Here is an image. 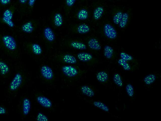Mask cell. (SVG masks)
I'll return each instance as SVG.
<instances>
[{"label":"cell","mask_w":161,"mask_h":121,"mask_svg":"<svg viewBox=\"0 0 161 121\" xmlns=\"http://www.w3.org/2000/svg\"><path fill=\"white\" fill-rule=\"evenodd\" d=\"M76 0H65L66 7L68 9L72 7L74 5Z\"/></svg>","instance_id":"cell-34"},{"label":"cell","mask_w":161,"mask_h":121,"mask_svg":"<svg viewBox=\"0 0 161 121\" xmlns=\"http://www.w3.org/2000/svg\"><path fill=\"white\" fill-rule=\"evenodd\" d=\"M11 0H0V4L2 6H5L9 4Z\"/></svg>","instance_id":"cell-36"},{"label":"cell","mask_w":161,"mask_h":121,"mask_svg":"<svg viewBox=\"0 0 161 121\" xmlns=\"http://www.w3.org/2000/svg\"><path fill=\"white\" fill-rule=\"evenodd\" d=\"M43 35L45 39L49 42H53L56 39L55 33L49 27H46L43 30Z\"/></svg>","instance_id":"cell-13"},{"label":"cell","mask_w":161,"mask_h":121,"mask_svg":"<svg viewBox=\"0 0 161 121\" xmlns=\"http://www.w3.org/2000/svg\"><path fill=\"white\" fill-rule=\"evenodd\" d=\"M77 59L80 61L84 63H88L92 60L93 58V55L90 53L84 52H80L76 55Z\"/></svg>","instance_id":"cell-14"},{"label":"cell","mask_w":161,"mask_h":121,"mask_svg":"<svg viewBox=\"0 0 161 121\" xmlns=\"http://www.w3.org/2000/svg\"><path fill=\"white\" fill-rule=\"evenodd\" d=\"M35 119L38 121H48L49 120L47 116L41 112H39L37 114Z\"/></svg>","instance_id":"cell-29"},{"label":"cell","mask_w":161,"mask_h":121,"mask_svg":"<svg viewBox=\"0 0 161 121\" xmlns=\"http://www.w3.org/2000/svg\"><path fill=\"white\" fill-rule=\"evenodd\" d=\"M68 46L71 48L79 50H84L87 49L86 45L84 43L77 40H71L68 42Z\"/></svg>","instance_id":"cell-15"},{"label":"cell","mask_w":161,"mask_h":121,"mask_svg":"<svg viewBox=\"0 0 161 121\" xmlns=\"http://www.w3.org/2000/svg\"><path fill=\"white\" fill-rule=\"evenodd\" d=\"M40 72L42 78L48 82H51L54 80L55 74L52 68L50 66L44 64L40 68Z\"/></svg>","instance_id":"cell-7"},{"label":"cell","mask_w":161,"mask_h":121,"mask_svg":"<svg viewBox=\"0 0 161 121\" xmlns=\"http://www.w3.org/2000/svg\"><path fill=\"white\" fill-rule=\"evenodd\" d=\"M104 9L101 6L95 8L93 13L94 19L96 20L99 19L104 12Z\"/></svg>","instance_id":"cell-23"},{"label":"cell","mask_w":161,"mask_h":121,"mask_svg":"<svg viewBox=\"0 0 161 121\" xmlns=\"http://www.w3.org/2000/svg\"><path fill=\"white\" fill-rule=\"evenodd\" d=\"M123 14V13L121 12H118L115 14L113 19V21L115 24H119L122 18Z\"/></svg>","instance_id":"cell-31"},{"label":"cell","mask_w":161,"mask_h":121,"mask_svg":"<svg viewBox=\"0 0 161 121\" xmlns=\"http://www.w3.org/2000/svg\"><path fill=\"white\" fill-rule=\"evenodd\" d=\"M9 114L8 108L5 105L0 104V116H7Z\"/></svg>","instance_id":"cell-32"},{"label":"cell","mask_w":161,"mask_h":121,"mask_svg":"<svg viewBox=\"0 0 161 121\" xmlns=\"http://www.w3.org/2000/svg\"><path fill=\"white\" fill-rule=\"evenodd\" d=\"M118 62L125 71H129L131 70V67L127 62L121 58L118 60Z\"/></svg>","instance_id":"cell-28"},{"label":"cell","mask_w":161,"mask_h":121,"mask_svg":"<svg viewBox=\"0 0 161 121\" xmlns=\"http://www.w3.org/2000/svg\"><path fill=\"white\" fill-rule=\"evenodd\" d=\"M129 18V15L127 13L123 14L122 19L119 23L120 27L121 28H123L126 26Z\"/></svg>","instance_id":"cell-27"},{"label":"cell","mask_w":161,"mask_h":121,"mask_svg":"<svg viewBox=\"0 0 161 121\" xmlns=\"http://www.w3.org/2000/svg\"><path fill=\"white\" fill-rule=\"evenodd\" d=\"M28 75L22 65H16L13 74L8 81L6 95L10 99L15 98L27 83Z\"/></svg>","instance_id":"cell-1"},{"label":"cell","mask_w":161,"mask_h":121,"mask_svg":"<svg viewBox=\"0 0 161 121\" xmlns=\"http://www.w3.org/2000/svg\"><path fill=\"white\" fill-rule=\"evenodd\" d=\"M57 59L59 62L69 65H75L77 63V58L72 54L65 53L57 56Z\"/></svg>","instance_id":"cell-9"},{"label":"cell","mask_w":161,"mask_h":121,"mask_svg":"<svg viewBox=\"0 0 161 121\" xmlns=\"http://www.w3.org/2000/svg\"><path fill=\"white\" fill-rule=\"evenodd\" d=\"M12 65L5 59L0 58V81L8 82L10 80L13 71Z\"/></svg>","instance_id":"cell-3"},{"label":"cell","mask_w":161,"mask_h":121,"mask_svg":"<svg viewBox=\"0 0 161 121\" xmlns=\"http://www.w3.org/2000/svg\"><path fill=\"white\" fill-rule=\"evenodd\" d=\"M113 49L110 46L107 45L104 48V55L107 59H111L113 55Z\"/></svg>","instance_id":"cell-25"},{"label":"cell","mask_w":161,"mask_h":121,"mask_svg":"<svg viewBox=\"0 0 161 121\" xmlns=\"http://www.w3.org/2000/svg\"><path fill=\"white\" fill-rule=\"evenodd\" d=\"M96 77L97 81L101 83H105L108 81L109 79L108 74L104 71L98 72L96 74Z\"/></svg>","instance_id":"cell-21"},{"label":"cell","mask_w":161,"mask_h":121,"mask_svg":"<svg viewBox=\"0 0 161 121\" xmlns=\"http://www.w3.org/2000/svg\"><path fill=\"white\" fill-rule=\"evenodd\" d=\"M113 80L115 84L119 87H122L123 85V83L122 77L119 74L115 73L114 74Z\"/></svg>","instance_id":"cell-26"},{"label":"cell","mask_w":161,"mask_h":121,"mask_svg":"<svg viewBox=\"0 0 161 121\" xmlns=\"http://www.w3.org/2000/svg\"><path fill=\"white\" fill-rule=\"evenodd\" d=\"M24 47L28 52L35 56H39L43 53L42 47L37 43H25L24 44Z\"/></svg>","instance_id":"cell-8"},{"label":"cell","mask_w":161,"mask_h":121,"mask_svg":"<svg viewBox=\"0 0 161 121\" xmlns=\"http://www.w3.org/2000/svg\"><path fill=\"white\" fill-rule=\"evenodd\" d=\"M35 99L42 107L48 109L52 108L53 105L52 101L48 98L40 95L35 96Z\"/></svg>","instance_id":"cell-10"},{"label":"cell","mask_w":161,"mask_h":121,"mask_svg":"<svg viewBox=\"0 0 161 121\" xmlns=\"http://www.w3.org/2000/svg\"><path fill=\"white\" fill-rule=\"evenodd\" d=\"M94 106L102 110L108 112L109 111V108L104 103L100 101H94L93 102Z\"/></svg>","instance_id":"cell-22"},{"label":"cell","mask_w":161,"mask_h":121,"mask_svg":"<svg viewBox=\"0 0 161 121\" xmlns=\"http://www.w3.org/2000/svg\"><path fill=\"white\" fill-rule=\"evenodd\" d=\"M32 106V102L29 97L25 95L21 97L18 105V109L22 119L25 118L29 115Z\"/></svg>","instance_id":"cell-4"},{"label":"cell","mask_w":161,"mask_h":121,"mask_svg":"<svg viewBox=\"0 0 161 121\" xmlns=\"http://www.w3.org/2000/svg\"><path fill=\"white\" fill-rule=\"evenodd\" d=\"M80 91L84 95L89 97H93L95 95V92L94 90L90 86L84 85L80 87Z\"/></svg>","instance_id":"cell-17"},{"label":"cell","mask_w":161,"mask_h":121,"mask_svg":"<svg viewBox=\"0 0 161 121\" xmlns=\"http://www.w3.org/2000/svg\"><path fill=\"white\" fill-rule=\"evenodd\" d=\"M15 11V8L14 7L7 9L3 12L0 18V22L11 28H14L15 24L13 19Z\"/></svg>","instance_id":"cell-6"},{"label":"cell","mask_w":161,"mask_h":121,"mask_svg":"<svg viewBox=\"0 0 161 121\" xmlns=\"http://www.w3.org/2000/svg\"><path fill=\"white\" fill-rule=\"evenodd\" d=\"M156 79V75L154 74H150L146 76L144 78V81L147 85H150L153 84Z\"/></svg>","instance_id":"cell-24"},{"label":"cell","mask_w":161,"mask_h":121,"mask_svg":"<svg viewBox=\"0 0 161 121\" xmlns=\"http://www.w3.org/2000/svg\"><path fill=\"white\" fill-rule=\"evenodd\" d=\"M36 1V0H29L28 4L30 10L32 9Z\"/></svg>","instance_id":"cell-35"},{"label":"cell","mask_w":161,"mask_h":121,"mask_svg":"<svg viewBox=\"0 0 161 121\" xmlns=\"http://www.w3.org/2000/svg\"><path fill=\"white\" fill-rule=\"evenodd\" d=\"M91 29L86 24L82 23L79 25L76 29L77 32L80 34H85L90 31Z\"/></svg>","instance_id":"cell-19"},{"label":"cell","mask_w":161,"mask_h":121,"mask_svg":"<svg viewBox=\"0 0 161 121\" xmlns=\"http://www.w3.org/2000/svg\"><path fill=\"white\" fill-rule=\"evenodd\" d=\"M104 32L106 36L111 39L117 37V33L115 29L111 25L107 24L104 26Z\"/></svg>","instance_id":"cell-12"},{"label":"cell","mask_w":161,"mask_h":121,"mask_svg":"<svg viewBox=\"0 0 161 121\" xmlns=\"http://www.w3.org/2000/svg\"><path fill=\"white\" fill-rule=\"evenodd\" d=\"M0 49L12 59H16L19 57L20 50L18 43L12 34L0 33Z\"/></svg>","instance_id":"cell-2"},{"label":"cell","mask_w":161,"mask_h":121,"mask_svg":"<svg viewBox=\"0 0 161 121\" xmlns=\"http://www.w3.org/2000/svg\"><path fill=\"white\" fill-rule=\"evenodd\" d=\"M77 17V19L79 20H85L88 18V12L86 9L83 8L78 11Z\"/></svg>","instance_id":"cell-20"},{"label":"cell","mask_w":161,"mask_h":121,"mask_svg":"<svg viewBox=\"0 0 161 121\" xmlns=\"http://www.w3.org/2000/svg\"><path fill=\"white\" fill-rule=\"evenodd\" d=\"M35 25L33 20L27 21L22 24L19 28V30L23 33L31 34L35 29Z\"/></svg>","instance_id":"cell-11"},{"label":"cell","mask_w":161,"mask_h":121,"mask_svg":"<svg viewBox=\"0 0 161 121\" xmlns=\"http://www.w3.org/2000/svg\"><path fill=\"white\" fill-rule=\"evenodd\" d=\"M121 58L127 62L131 61L133 60L132 57L126 53L122 52L120 54Z\"/></svg>","instance_id":"cell-33"},{"label":"cell","mask_w":161,"mask_h":121,"mask_svg":"<svg viewBox=\"0 0 161 121\" xmlns=\"http://www.w3.org/2000/svg\"><path fill=\"white\" fill-rule=\"evenodd\" d=\"M125 88L128 95L130 97H133L134 95V88L133 85L128 84L127 85Z\"/></svg>","instance_id":"cell-30"},{"label":"cell","mask_w":161,"mask_h":121,"mask_svg":"<svg viewBox=\"0 0 161 121\" xmlns=\"http://www.w3.org/2000/svg\"><path fill=\"white\" fill-rule=\"evenodd\" d=\"M61 70L62 73L69 78H76L84 74L83 71L74 65L67 64L63 66Z\"/></svg>","instance_id":"cell-5"},{"label":"cell","mask_w":161,"mask_h":121,"mask_svg":"<svg viewBox=\"0 0 161 121\" xmlns=\"http://www.w3.org/2000/svg\"><path fill=\"white\" fill-rule=\"evenodd\" d=\"M29 0H19V3L22 5H24L28 3Z\"/></svg>","instance_id":"cell-37"},{"label":"cell","mask_w":161,"mask_h":121,"mask_svg":"<svg viewBox=\"0 0 161 121\" xmlns=\"http://www.w3.org/2000/svg\"><path fill=\"white\" fill-rule=\"evenodd\" d=\"M53 22L56 27L59 28L62 26L64 21L63 17L61 13L57 12L54 14L53 17Z\"/></svg>","instance_id":"cell-16"},{"label":"cell","mask_w":161,"mask_h":121,"mask_svg":"<svg viewBox=\"0 0 161 121\" xmlns=\"http://www.w3.org/2000/svg\"><path fill=\"white\" fill-rule=\"evenodd\" d=\"M87 43L89 47L93 50H99L101 48L100 43L95 38H92L89 39Z\"/></svg>","instance_id":"cell-18"},{"label":"cell","mask_w":161,"mask_h":121,"mask_svg":"<svg viewBox=\"0 0 161 121\" xmlns=\"http://www.w3.org/2000/svg\"><path fill=\"white\" fill-rule=\"evenodd\" d=\"M83 1H85V0H83Z\"/></svg>","instance_id":"cell-38"}]
</instances>
